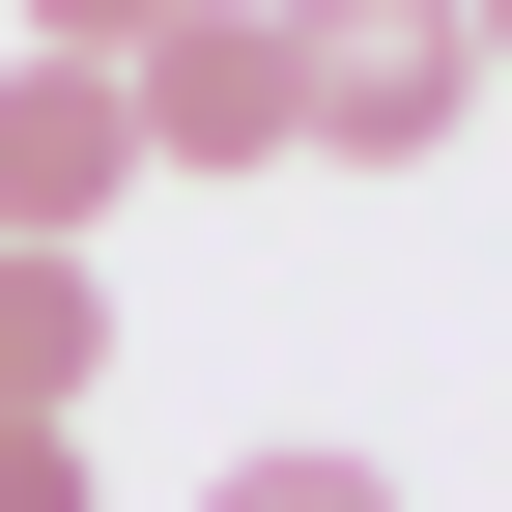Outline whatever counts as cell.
<instances>
[{
	"instance_id": "obj_1",
	"label": "cell",
	"mask_w": 512,
	"mask_h": 512,
	"mask_svg": "<svg viewBox=\"0 0 512 512\" xmlns=\"http://www.w3.org/2000/svg\"><path fill=\"white\" fill-rule=\"evenodd\" d=\"M256 29H285V143L313 171H427L484 114V29L456 0H256Z\"/></svg>"
},
{
	"instance_id": "obj_2",
	"label": "cell",
	"mask_w": 512,
	"mask_h": 512,
	"mask_svg": "<svg viewBox=\"0 0 512 512\" xmlns=\"http://www.w3.org/2000/svg\"><path fill=\"white\" fill-rule=\"evenodd\" d=\"M143 200V114H114V57H29L0 29V256H86Z\"/></svg>"
},
{
	"instance_id": "obj_3",
	"label": "cell",
	"mask_w": 512,
	"mask_h": 512,
	"mask_svg": "<svg viewBox=\"0 0 512 512\" xmlns=\"http://www.w3.org/2000/svg\"><path fill=\"white\" fill-rule=\"evenodd\" d=\"M114 114H143V171H285V29L256 0H171L114 57Z\"/></svg>"
},
{
	"instance_id": "obj_4",
	"label": "cell",
	"mask_w": 512,
	"mask_h": 512,
	"mask_svg": "<svg viewBox=\"0 0 512 512\" xmlns=\"http://www.w3.org/2000/svg\"><path fill=\"white\" fill-rule=\"evenodd\" d=\"M86 370H114V285L86 256H0V427H86Z\"/></svg>"
},
{
	"instance_id": "obj_5",
	"label": "cell",
	"mask_w": 512,
	"mask_h": 512,
	"mask_svg": "<svg viewBox=\"0 0 512 512\" xmlns=\"http://www.w3.org/2000/svg\"><path fill=\"white\" fill-rule=\"evenodd\" d=\"M200 512H399V484H370V456H313V427H285V456H228Z\"/></svg>"
},
{
	"instance_id": "obj_6",
	"label": "cell",
	"mask_w": 512,
	"mask_h": 512,
	"mask_svg": "<svg viewBox=\"0 0 512 512\" xmlns=\"http://www.w3.org/2000/svg\"><path fill=\"white\" fill-rule=\"evenodd\" d=\"M0 29H29V57H143L171 0H0Z\"/></svg>"
},
{
	"instance_id": "obj_7",
	"label": "cell",
	"mask_w": 512,
	"mask_h": 512,
	"mask_svg": "<svg viewBox=\"0 0 512 512\" xmlns=\"http://www.w3.org/2000/svg\"><path fill=\"white\" fill-rule=\"evenodd\" d=\"M0 512H86V427H0Z\"/></svg>"
},
{
	"instance_id": "obj_8",
	"label": "cell",
	"mask_w": 512,
	"mask_h": 512,
	"mask_svg": "<svg viewBox=\"0 0 512 512\" xmlns=\"http://www.w3.org/2000/svg\"><path fill=\"white\" fill-rule=\"evenodd\" d=\"M456 29H484V86H512V0H456Z\"/></svg>"
}]
</instances>
